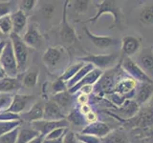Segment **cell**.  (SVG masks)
I'll use <instances>...</instances> for the list:
<instances>
[{
    "label": "cell",
    "mask_w": 153,
    "mask_h": 143,
    "mask_svg": "<svg viewBox=\"0 0 153 143\" xmlns=\"http://www.w3.org/2000/svg\"><path fill=\"white\" fill-rule=\"evenodd\" d=\"M123 122L135 143H153V102L146 103L135 116Z\"/></svg>",
    "instance_id": "1"
},
{
    "label": "cell",
    "mask_w": 153,
    "mask_h": 143,
    "mask_svg": "<svg viewBox=\"0 0 153 143\" xmlns=\"http://www.w3.org/2000/svg\"><path fill=\"white\" fill-rule=\"evenodd\" d=\"M98 8L97 13L94 16L90 17L87 20L83 22H96L98 19L103 15V14L109 13L113 16V23L110 29L117 27L119 29H122L123 22H124V14L123 13V10L118 6L117 1L113 0H103L100 3L96 5Z\"/></svg>",
    "instance_id": "2"
},
{
    "label": "cell",
    "mask_w": 153,
    "mask_h": 143,
    "mask_svg": "<svg viewBox=\"0 0 153 143\" xmlns=\"http://www.w3.org/2000/svg\"><path fill=\"white\" fill-rule=\"evenodd\" d=\"M119 54H108V55H90L87 56L79 57L78 60L83 63L92 64L96 69L99 70H110L115 68L119 61Z\"/></svg>",
    "instance_id": "3"
},
{
    "label": "cell",
    "mask_w": 153,
    "mask_h": 143,
    "mask_svg": "<svg viewBox=\"0 0 153 143\" xmlns=\"http://www.w3.org/2000/svg\"><path fill=\"white\" fill-rule=\"evenodd\" d=\"M9 38L12 41L13 52L16 59L17 62L18 72L19 73H23L27 68L28 59H29V47L24 43L22 36L18 35L16 33L12 32L10 35Z\"/></svg>",
    "instance_id": "4"
},
{
    "label": "cell",
    "mask_w": 153,
    "mask_h": 143,
    "mask_svg": "<svg viewBox=\"0 0 153 143\" xmlns=\"http://www.w3.org/2000/svg\"><path fill=\"white\" fill-rule=\"evenodd\" d=\"M0 66L5 71L7 76H9V77H17L19 74L16 56H14L13 44L10 38L7 40L5 49L2 52L1 57H0Z\"/></svg>",
    "instance_id": "5"
},
{
    "label": "cell",
    "mask_w": 153,
    "mask_h": 143,
    "mask_svg": "<svg viewBox=\"0 0 153 143\" xmlns=\"http://www.w3.org/2000/svg\"><path fill=\"white\" fill-rule=\"evenodd\" d=\"M122 69L133 79L139 83H153V80L143 72L131 57L123 56L121 62Z\"/></svg>",
    "instance_id": "6"
},
{
    "label": "cell",
    "mask_w": 153,
    "mask_h": 143,
    "mask_svg": "<svg viewBox=\"0 0 153 143\" xmlns=\"http://www.w3.org/2000/svg\"><path fill=\"white\" fill-rule=\"evenodd\" d=\"M117 73L118 69L113 68L106 72H103L102 75L94 85V90L98 94H109L114 92L115 86L117 83Z\"/></svg>",
    "instance_id": "7"
},
{
    "label": "cell",
    "mask_w": 153,
    "mask_h": 143,
    "mask_svg": "<svg viewBox=\"0 0 153 143\" xmlns=\"http://www.w3.org/2000/svg\"><path fill=\"white\" fill-rule=\"evenodd\" d=\"M69 1L66 0L63 5V11H62V20L60 24L59 36L61 40L67 45H73L76 42H79L78 36L75 29L72 27L67 20V7H68Z\"/></svg>",
    "instance_id": "8"
},
{
    "label": "cell",
    "mask_w": 153,
    "mask_h": 143,
    "mask_svg": "<svg viewBox=\"0 0 153 143\" xmlns=\"http://www.w3.org/2000/svg\"><path fill=\"white\" fill-rule=\"evenodd\" d=\"M69 124L70 123L67 120V118L61 119V120H45V119H41V120L31 123V127L39 133V135L45 137L48 133H50L56 128H68Z\"/></svg>",
    "instance_id": "9"
},
{
    "label": "cell",
    "mask_w": 153,
    "mask_h": 143,
    "mask_svg": "<svg viewBox=\"0 0 153 143\" xmlns=\"http://www.w3.org/2000/svg\"><path fill=\"white\" fill-rule=\"evenodd\" d=\"M136 63L153 80V50L151 47L140 50L137 54Z\"/></svg>",
    "instance_id": "10"
},
{
    "label": "cell",
    "mask_w": 153,
    "mask_h": 143,
    "mask_svg": "<svg viewBox=\"0 0 153 143\" xmlns=\"http://www.w3.org/2000/svg\"><path fill=\"white\" fill-rule=\"evenodd\" d=\"M44 107L45 103L41 101L33 103V106L28 111L19 114L20 120L28 122L30 124L35 121L41 120V119H43V116H44Z\"/></svg>",
    "instance_id": "11"
},
{
    "label": "cell",
    "mask_w": 153,
    "mask_h": 143,
    "mask_svg": "<svg viewBox=\"0 0 153 143\" xmlns=\"http://www.w3.org/2000/svg\"><path fill=\"white\" fill-rule=\"evenodd\" d=\"M83 31L85 32L86 36L88 37V39L92 42V44H94L99 49H107V48L111 46H117L120 40L118 38L110 37V36H102V35H96L94 33L91 32L87 28L84 27Z\"/></svg>",
    "instance_id": "12"
},
{
    "label": "cell",
    "mask_w": 153,
    "mask_h": 143,
    "mask_svg": "<svg viewBox=\"0 0 153 143\" xmlns=\"http://www.w3.org/2000/svg\"><path fill=\"white\" fill-rule=\"evenodd\" d=\"M138 82L130 76H124L119 79L114 89V93L118 95H127L129 94L135 95Z\"/></svg>",
    "instance_id": "13"
},
{
    "label": "cell",
    "mask_w": 153,
    "mask_h": 143,
    "mask_svg": "<svg viewBox=\"0 0 153 143\" xmlns=\"http://www.w3.org/2000/svg\"><path fill=\"white\" fill-rule=\"evenodd\" d=\"M22 39L29 48L37 49L42 42V35L40 33L39 30L37 29L36 24L31 23L28 26L27 31L25 32V35H23Z\"/></svg>",
    "instance_id": "14"
},
{
    "label": "cell",
    "mask_w": 153,
    "mask_h": 143,
    "mask_svg": "<svg viewBox=\"0 0 153 143\" xmlns=\"http://www.w3.org/2000/svg\"><path fill=\"white\" fill-rule=\"evenodd\" d=\"M110 132H111V128L108 124L102 121H96L93 123H89L85 127H83L80 133H86V135H91L99 138H102Z\"/></svg>",
    "instance_id": "15"
},
{
    "label": "cell",
    "mask_w": 153,
    "mask_h": 143,
    "mask_svg": "<svg viewBox=\"0 0 153 143\" xmlns=\"http://www.w3.org/2000/svg\"><path fill=\"white\" fill-rule=\"evenodd\" d=\"M33 99V95L13 94L12 104L7 110V112L16 114H20L25 112L27 105L30 103Z\"/></svg>",
    "instance_id": "16"
},
{
    "label": "cell",
    "mask_w": 153,
    "mask_h": 143,
    "mask_svg": "<svg viewBox=\"0 0 153 143\" xmlns=\"http://www.w3.org/2000/svg\"><path fill=\"white\" fill-rule=\"evenodd\" d=\"M62 58V49L57 47H49L42 56V61L48 69H54L59 65Z\"/></svg>",
    "instance_id": "17"
},
{
    "label": "cell",
    "mask_w": 153,
    "mask_h": 143,
    "mask_svg": "<svg viewBox=\"0 0 153 143\" xmlns=\"http://www.w3.org/2000/svg\"><path fill=\"white\" fill-rule=\"evenodd\" d=\"M122 52L123 56L130 57L134 55H137L141 50V41L137 37L132 35L124 36L122 41Z\"/></svg>",
    "instance_id": "18"
},
{
    "label": "cell",
    "mask_w": 153,
    "mask_h": 143,
    "mask_svg": "<svg viewBox=\"0 0 153 143\" xmlns=\"http://www.w3.org/2000/svg\"><path fill=\"white\" fill-rule=\"evenodd\" d=\"M66 118L67 116L64 112L54 100H48L45 103L43 119H45V120H61V119Z\"/></svg>",
    "instance_id": "19"
},
{
    "label": "cell",
    "mask_w": 153,
    "mask_h": 143,
    "mask_svg": "<svg viewBox=\"0 0 153 143\" xmlns=\"http://www.w3.org/2000/svg\"><path fill=\"white\" fill-rule=\"evenodd\" d=\"M135 93V101L139 106H143L153 97V83H139Z\"/></svg>",
    "instance_id": "20"
},
{
    "label": "cell",
    "mask_w": 153,
    "mask_h": 143,
    "mask_svg": "<svg viewBox=\"0 0 153 143\" xmlns=\"http://www.w3.org/2000/svg\"><path fill=\"white\" fill-rule=\"evenodd\" d=\"M102 143H131L126 129L118 128L111 130L104 137L100 138Z\"/></svg>",
    "instance_id": "21"
},
{
    "label": "cell",
    "mask_w": 153,
    "mask_h": 143,
    "mask_svg": "<svg viewBox=\"0 0 153 143\" xmlns=\"http://www.w3.org/2000/svg\"><path fill=\"white\" fill-rule=\"evenodd\" d=\"M102 74H103V71L95 68L93 71H91L89 74H86L82 80L79 81V82L78 84H76L75 86H73L71 89H69L68 92L73 94H76V92H79V89L82 87V86H85V85L94 86L96 83L98 82V80L100 78V76L102 75Z\"/></svg>",
    "instance_id": "22"
},
{
    "label": "cell",
    "mask_w": 153,
    "mask_h": 143,
    "mask_svg": "<svg viewBox=\"0 0 153 143\" xmlns=\"http://www.w3.org/2000/svg\"><path fill=\"white\" fill-rule=\"evenodd\" d=\"M12 22H13V32L20 35L21 32L25 30L27 27V14L21 11L20 9H17L16 12L11 14Z\"/></svg>",
    "instance_id": "23"
},
{
    "label": "cell",
    "mask_w": 153,
    "mask_h": 143,
    "mask_svg": "<svg viewBox=\"0 0 153 143\" xmlns=\"http://www.w3.org/2000/svg\"><path fill=\"white\" fill-rule=\"evenodd\" d=\"M22 82L17 77H5L0 79V94H12L22 87Z\"/></svg>",
    "instance_id": "24"
},
{
    "label": "cell",
    "mask_w": 153,
    "mask_h": 143,
    "mask_svg": "<svg viewBox=\"0 0 153 143\" xmlns=\"http://www.w3.org/2000/svg\"><path fill=\"white\" fill-rule=\"evenodd\" d=\"M54 101L59 105L61 108L62 111L66 113V111H69V109L71 107V104L73 102V98H72V94H70L68 91H65V92H62L59 94H56L53 97Z\"/></svg>",
    "instance_id": "25"
},
{
    "label": "cell",
    "mask_w": 153,
    "mask_h": 143,
    "mask_svg": "<svg viewBox=\"0 0 153 143\" xmlns=\"http://www.w3.org/2000/svg\"><path fill=\"white\" fill-rule=\"evenodd\" d=\"M139 20L145 26L153 25V3L145 5L139 13Z\"/></svg>",
    "instance_id": "26"
},
{
    "label": "cell",
    "mask_w": 153,
    "mask_h": 143,
    "mask_svg": "<svg viewBox=\"0 0 153 143\" xmlns=\"http://www.w3.org/2000/svg\"><path fill=\"white\" fill-rule=\"evenodd\" d=\"M95 69V67L92 65V64H90V63H84V65L82 66V68H81L78 73L76 74V75L74 76L73 78L70 79L68 82H66V85H67V88L71 89L73 86H75L76 84H78L79 81H81L83 78H84V76L89 74L91 71H93Z\"/></svg>",
    "instance_id": "27"
},
{
    "label": "cell",
    "mask_w": 153,
    "mask_h": 143,
    "mask_svg": "<svg viewBox=\"0 0 153 143\" xmlns=\"http://www.w3.org/2000/svg\"><path fill=\"white\" fill-rule=\"evenodd\" d=\"M39 136V133L36 131L32 127L30 128H22L19 127V132L17 136L16 143H29L33 138Z\"/></svg>",
    "instance_id": "28"
},
{
    "label": "cell",
    "mask_w": 153,
    "mask_h": 143,
    "mask_svg": "<svg viewBox=\"0 0 153 143\" xmlns=\"http://www.w3.org/2000/svg\"><path fill=\"white\" fill-rule=\"evenodd\" d=\"M83 65H84L83 62H80V61H78V62H76V63L70 65L68 68L62 73V74L59 76V78L65 81V82H68V81L73 78L76 75V74L82 68Z\"/></svg>",
    "instance_id": "29"
},
{
    "label": "cell",
    "mask_w": 153,
    "mask_h": 143,
    "mask_svg": "<svg viewBox=\"0 0 153 143\" xmlns=\"http://www.w3.org/2000/svg\"><path fill=\"white\" fill-rule=\"evenodd\" d=\"M67 120L70 123H73L76 126H83L85 125V116L83 114H81V113L79 111V110H73L71 111L70 114H68L67 116Z\"/></svg>",
    "instance_id": "30"
},
{
    "label": "cell",
    "mask_w": 153,
    "mask_h": 143,
    "mask_svg": "<svg viewBox=\"0 0 153 143\" xmlns=\"http://www.w3.org/2000/svg\"><path fill=\"white\" fill-rule=\"evenodd\" d=\"M0 32L3 35H9L13 32V22L11 14L0 18Z\"/></svg>",
    "instance_id": "31"
},
{
    "label": "cell",
    "mask_w": 153,
    "mask_h": 143,
    "mask_svg": "<svg viewBox=\"0 0 153 143\" xmlns=\"http://www.w3.org/2000/svg\"><path fill=\"white\" fill-rule=\"evenodd\" d=\"M16 2L14 1H0V18L16 12Z\"/></svg>",
    "instance_id": "32"
},
{
    "label": "cell",
    "mask_w": 153,
    "mask_h": 143,
    "mask_svg": "<svg viewBox=\"0 0 153 143\" xmlns=\"http://www.w3.org/2000/svg\"><path fill=\"white\" fill-rule=\"evenodd\" d=\"M21 125V120H13V121H0V136L9 132L13 131Z\"/></svg>",
    "instance_id": "33"
},
{
    "label": "cell",
    "mask_w": 153,
    "mask_h": 143,
    "mask_svg": "<svg viewBox=\"0 0 153 143\" xmlns=\"http://www.w3.org/2000/svg\"><path fill=\"white\" fill-rule=\"evenodd\" d=\"M37 79H38L37 72H30V73H27L24 75L22 80V85L27 88H33L36 85Z\"/></svg>",
    "instance_id": "34"
},
{
    "label": "cell",
    "mask_w": 153,
    "mask_h": 143,
    "mask_svg": "<svg viewBox=\"0 0 153 143\" xmlns=\"http://www.w3.org/2000/svg\"><path fill=\"white\" fill-rule=\"evenodd\" d=\"M19 127L13 129V131L0 136V143H16L18 132H19Z\"/></svg>",
    "instance_id": "35"
},
{
    "label": "cell",
    "mask_w": 153,
    "mask_h": 143,
    "mask_svg": "<svg viewBox=\"0 0 153 143\" xmlns=\"http://www.w3.org/2000/svg\"><path fill=\"white\" fill-rule=\"evenodd\" d=\"M13 97V94H0V111H7L12 104Z\"/></svg>",
    "instance_id": "36"
},
{
    "label": "cell",
    "mask_w": 153,
    "mask_h": 143,
    "mask_svg": "<svg viewBox=\"0 0 153 143\" xmlns=\"http://www.w3.org/2000/svg\"><path fill=\"white\" fill-rule=\"evenodd\" d=\"M52 91H53V94H54V95H55L56 94L68 91V88H67V85H66L65 81H63L59 77L54 83L52 84Z\"/></svg>",
    "instance_id": "37"
},
{
    "label": "cell",
    "mask_w": 153,
    "mask_h": 143,
    "mask_svg": "<svg viewBox=\"0 0 153 143\" xmlns=\"http://www.w3.org/2000/svg\"><path fill=\"white\" fill-rule=\"evenodd\" d=\"M76 136L78 138V140L82 142V143H102L100 138L91 136V135H86V133H76Z\"/></svg>",
    "instance_id": "38"
},
{
    "label": "cell",
    "mask_w": 153,
    "mask_h": 143,
    "mask_svg": "<svg viewBox=\"0 0 153 143\" xmlns=\"http://www.w3.org/2000/svg\"><path fill=\"white\" fill-rule=\"evenodd\" d=\"M67 131H68V128H56L50 133H48L45 138L46 139H56V138L63 137Z\"/></svg>",
    "instance_id": "39"
},
{
    "label": "cell",
    "mask_w": 153,
    "mask_h": 143,
    "mask_svg": "<svg viewBox=\"0 0 153 143\" xmlns=\"http://www.w3.org/2000/svg\"><path fill=\"white\" fill-rule=\"evenodd\" d=\"M36 3L37 1H36V0H23V1L19 2L18 9H20L24 13L31 12L32 10L35 8Z\"/></svg>",
    "instance_id": "40"
},
{
    "label": "cell",
    "mask_w": 153,
    "mask_h": 143,
    "mask_svg": "<svg viewBox=\"0 0 153 143\" xmlns=\"http://www.w3.org/2000/svg\"><path fill=\"white\" fill-rule=\"evenodd\" d=\"M89 3L90 1H87V0H79V1H74L73 6L76 10V13H84L87 12L88 7H89Z\"/></svg>",
    "instance_id": "41"
},
{
    "label": "cell",
    "mask_w": 153,
    "mask_h": 143,
    "mask_svg": "<svg viewBox=\"0 0 153 143\" xmlns=\"http://www.w3.org/2000/svg\"><path fill=\"white\" fill-rule=\"evenodd\" d=\"M62 143H79V140L76 136V133L68 129V131L66 132L65 136H63V142Z\"/></svg>",
    "instance_id": "42"
},
{
    "label": "cell",
    "mask_w": 153,
    "mask_h": 143,
    "mask_svg": "<svg viewBox=\"0 0 153 143\" xmlns=\"http://www.w3.org/2000/svg\"><path fill=\"white\" fill-rule=\"evenodd\" d=\"M93 91H94V86L92 85H85V86H82L79 92L80 94H86V95H89L93 93Z\"/></svg>",
    "instance_id": "43"
},
{
    "label": "cell",
    "mask_w": 153,
    "mask_h": 143,
    "mask_svg": "<svg viewBox=\"0 0 153 143\" xmlns=\"http://www.w3.org/2000/svg\"><path fill=\"white\" fill-rule=\"evenodd\" d=\"M85 120H86V122H88V123H93V122L98 121L97 114H96L94 111H91L90 113H88L85 116Z\"/></svg>",
    "instance_id": "44"
},
{
    "label": "cell",
    "mask_w": 153,
    "mask_h": 143,
    "mask_svg": "<svg viewBox=\"0 0 153 143\" xmlns=\"http://www.w3.org/2000/svg\"><path fill=\"white\" fill-rule=\"evenodd\" d=\"M44 13H45V16L48 17V18H50L52 15H53V13H54V11H55V8L52 6V5H47V6L44 8Z\"/></svg>",
    "instance_id": "45"
},
{
    "label": "cell",
    "mask_w": 153,
    "mask_h": 143,
    "mask_svg": "<svg viewBox=\"0 0 153 143\" xmlns=\"http://www.w3.org/2000/svg\"><path fill=\"white\" fill-rule=\"evenodd\" d=\"M88 100H89V98H88V95L83 94H79V97H76V101H78V103H79L80 105L87 104Z\"/></svg>",
    "instance_id": "46"
},
{
    "label": "cell",
    "mask_w": 153,
    "mask_h": 143,
    "mask_svg": "<svg viewBox=\"0 0 153 143\" xmlns=\"http://www.w3.org/2000/svg\"><path fill=\"white\" fill-rule=\"evenodd\" d=\"M79 111L81 113V114H83V116H85L88 113H90L91 111H92V109H91V107L88 104H84V105H80Z\"/></svg>",
    "instance_id": "47"
},
{
    "label": "cell",
    "mask_w": 153,
    "mask_h": 143,
    "mask_svg": "<svg viewBox=\"0 0 153 143\" xmlns=\"http://www.w3.org/2000/svg\"><path fill=\"white\" fill-rule=\"evenodd\" d=\"M44 139H45V137L43 136H41V135H39L38 136H36V137L33 138V139L31 140L29 143H43Z\"/></svg>",
    "instance_id": "48"
},
{
    "label": "cell",
    "mask_w": 153,
    "mask_h": 143,
    "mask_svg": "<svg viewBox=\"0 0 153 143\" xmlns=\"http://www.w3.org/2000/svg\"><path fill=\"white\" fill-rule=\"evenodd\" d=\"M63 142V137L60 138H56V139H44L43 143H62Z\"/></svg>",
    "instance_id": "49"
},
{
    "label": "cell",
    "mask_w": 153,
    "mask_h": 143,
    "mask_svg": "<svg viewBox=\"0 0 153 143\" xmlns=\"http://www.w3.org/2000/svg\"><path fill=\"white\" fill-rule=\"evenodd\" d=\"M6 42H7V40H4V39L0 41V57L2 55V52L5 49V46H6Z\"/></svg>",
    "instance_id": "50"
},
{
    "label": "cell",
    "mask_w": 153,
    "mask_h": 143,
    "mask_svg": "<svg viewBox=\"0 0 153 143\" xmlns=\"http://www.w3.org/2000/svg\"><path fill=\"white\" fill-rule=\"evenodd\" d=\"M5 77H7V74L5 73V71L3 70V68L0 66V79H3Z\"/></svg>",
    "instance_id": "51"
},
{
    "label": "cell",
    "mask_w": 153,
    "mask_h": 143,
    "mask_svg": "<svg viewBox=\"0 0 153 143\" xmlns=\"http://www.w3.org/2000/svg\"><path fill=\"white\" fill-rule=\"evenodd\" d=\"M2 35H2V33H1V32H0V41H1V40H2V39H1V37H2Z\"/></svg>",
    "instance_id": "52"
},
{
    "label": "cell",
    "mask_w": 153,
    "mask_h": 143,
    "mask_svg": "<svg viewBox=\"0 0 153 143\" xmlns=\"http://www.w3.org/2000/svg\"><path fill=\"white\" fill-rule=\"evenodd\" d=\"M79 143H82V142H80V141H79Z\"/></svg>",
    "instance_id": "53"
}]
</instances>
